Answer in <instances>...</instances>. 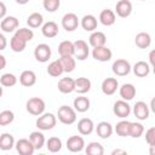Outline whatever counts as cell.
Wrapping results in <instances>:
<instances>
[{"label": "cell", "instance_id": "cell-24", "mask_svg": "<svg viewBox=\"0 0 155 155\" xmlns=\"http://www.w3.org/2000/svg\"><path fill=\"white\" fill-rule=\"evenodd\" d=\"M134 44L138 48H148L150 45H151V36L149 33H145V31H140L136 35L134 38Z\"/></svg>", "mask_w": 155, "mask_h": 155}, {"label": "cell", "instance_id": "cell-13", "mask_svg": "<svg viewBox=\"0 0 155 155\" xmlns=\"http://www.w3.org/2000/svg\"><path fill=\"white\" fill-rule=\"evenodd\" d=\"M111 56H113V52L107 46L93 47L92 50V57L98 62H108L111 59Z\"/></svg>", "mask_w": 155, "mask_h": 155}, {"label": "cell", "instance_id": "cell-48", "mask_svg": "<svg viewBox=\"0 0 155 155\" xmlns=\"http://www.w3.org/2000/svg\"><path fill=\"white\" fill-rule=\"evenodd\" d=\"M149 108H150V110L155 114V97L154 98H151V101H150V105H149Z\"/></svg>", "mask_w": 155, "mask_h": 155}, {"label": "cell", "instance_id": "cell-51", "mask_svg": "<svg viewBox=\"0 0 155 155\" xmlns=\"http://www.w3.org/2000/svg\"><path fill=\"white\" fill-rule=\"evenodd\" d=\"M149 154L150 155H155V144L154 145H149Z\"/></svg>", "mask_w": 155, "mask_h": 155}, {"label": "cell", "instance_id": "cell-25", "mask_svg": "<svg viewBox=\"0 0 155 155\" xmlns=\"http://www.w3.org/2000/svg\"><path fill=\"white\" fill-rule=\"evenodd\" d=\"M119 93L121 99L125 101H132L136 96V87L132 84H124L121 85V87H119Z\"/></svg>", "mask_w": 155, "mask_h": 155}, {"label": "cell", "instance_id": "cell-15", "mask_svg": "<svg viewBox=\"0 0 155 155\" xmlns=\"http://www.w3.org/2000/svg\"><path fill=\"white\" fill-rule=\"evenodd\" d=\"M101 88L105 96H113L119 88V81L115 78H107L103 80Z\"/></svg>", "mask_w": 155, "mask_h": 155}, {"label": "cell", "instance_id": "cell-12", "mask_svg": "<svg viewBox=\"0 0 155 155\" xmlns=\"http://www.w3.org/2000/svg\"><path fill=\"white\" fill-rule=\"evenodd\" d=\"M149 113H150V108L149 105L143 102V101H138L136 102V104L133 105V114L134 116L140 120V121H144L149 117Z\"/></svg>", "mask_w": 155, "mask_h": 155}, {"label": "cell", "instance_id": "cell-45", "mask_svg": "<svg viewBox=\"0 0 155 155\" xmlns=\"http://www.w3.org/2000/svg\"><path fill=\"white\" fill-rule=\"evenodd\" d=\"M148 58H149V63L151 64V67H155V48L149 52Z\"/></svg>", "mask_w": 155, "mask_h": 155}, {"label": "cell", "instance_id": "cell-37", "mask_svg": "<svg viewBox=\"0 0 155 155\" xmlns=\"http://www.w3.org/2000/svg\"><path fill=\"white\" fill-rule=\"evenodd\" d=\"M85 151L88 155H103L104 154V148L98 142H91L86 145Z\"/></svg>", "mask_w": 155, "mask_h": 155}, {"label": "cell", "instance_id": "cell-19", "mask_svg": "<svg viewBox=\"0 0 155 155\" xmlns=\"http://www.w3.org/2000/svg\"><path fill=\"white\" fill-rule=\"evenodd\" d=\"M80 24H81L84 30H86V31H94L97 29L98 21H97V18L93 15H85L81 18V21H80Z\"/></svg>", "mask_w": 155, "mask_h": 155}, {"label": "cell", "instance_id": "cell-28", "mask_svg": "<svg viewBox=\"0 0 155 155\" xmlns=\"http://www.w3.org/2000/svg\"><path fill=\"white\" fill-rule=\"evenodd\" d=\"M90 105H91V102L87 97H84V96H79L74 99L73 102V107L74 109L78 111V113H85L90 109Z\"/></svg>", "mask_w": 155, "mask_h": 155}, {"label": "cell", "instance_id": "cell-20", "mask_svg": "<svg viewBox=\"0 0 155 155\" xmlns=\"http://www.w3.org/2000/svg\"><path fill=\"white\" fill-rule=\"evenodd\" d=\"M88 42L92 47H99V46H105L107 42V36L103 31H98L94 30L92 31V34L88 38Z\"/></svg>", "mask_w": 155, "mask_h": 155}, {"label": "cell", "instance_id": "cell-36", "mask_svg": "<svg viewBox=\"0 0 155 155\" xmlns=\"http://www.w3.org/2000/svg\"><path fill=\"white\" fill-rule=\"evenodd\" d=\"M25 46H27V41L18 38L17 35H13L10 40V47L13 52H22L24 51Z\"/></svg>", "mask_w": 155, "mask_h": 155}, {"label": "cell", "instance_id": "cell-29", "mask_svg": "<svg viewBox=\"0 0 155 155\" xmlns=\"http://www.w3.org/2000/svg\"><path fill=\"white\" fill-rule=\"evenodd\" d=\"M13 147H16V142H15V138L11 133H2L1 137H0V149L6 151V150H11Z\"/></svg>", "mask_w": 155, "mask_h": 155}, {"label": "cell", "instance_id": "cell-43", "mask_svg": "<svg viewBox=\"0 0 155 155\" xmlns=\"http://www.w3.org/2000/svg\"><path fill=\"white\" fill-rule=\"evenodd\" d=\"M42 6L47 12H56L61 6V0H42Z\"/></svg>", "mask_w": 155, "mask_h": 155}, {"label": "cell", "instance_id": "cell-26", "mask_svg": "<svg viewBox=\"0 0 155 155\" xmlns=\"http://www.w3.org/2000/svg\"><path fill=\"white\" fill-rule=\"evenodd\" d=\"M132 70H133V74L138 78H145L149 75L150 73V67L147 62L144 61H138L133 67H132Z\"/></svg>", "mask_w": 155, "mask_h": 155}, {"label": "cell", "instance_id": "cell-7", "mask_svg": "<svg viewBox=\"0 0 155 155\" xmlns=\"http://www.w3.org/2000/svg\"><path fill=\"white\" fill-rule=\"evenodd\" d=\"M90 54V48L86 41L76 40L74 42V57L78 61H85Z\"/></svg>", "mask_w": 155, "mask_h": 155}, {"label": "cell", "instance_id": "cell-4", "mask_svg": "<svg viewBox=\"0 0 155 155\" xmlns=\"http://www.w3.org/2000/svg\"><path fill=\"white\" fill-rule=\"evenodd\" d=\"M131 69H132V67H131L130 62L124 58L116 59L111 65V70L116 76H126L130 74Z\"/></svg>", "mask_w": 155, "mask_h": 155}, {"label": "cell", "instance_id": "cell-6", "mask_svg": "<svg viewBox=\"0 0 155 155\" xmlns=\"http://www.w3.org/2000/svg\"><path fill=\"white\" fill-rule=\"evenodd\" d=\"M51 47L47 44H39L34 50V57L40 63H46L51 58Z\"/></svg>", "mask_w": 155, "mask_h": 155}, {"label": "cell", "instance_id": "cell-44", "mask_svg": "<svg viewBox=\"0 0 155 155\" xmlns=\"http://www.w3.org/2000/svg\"><path fill=\"white\" fill-rule=\"evenodd\" d=\"M145 142L148 143V145H154L155 144V126L147 130V132H145Z\"/></svg>", "mask_w": 155, "mask_h": 155}, {"label": "cell", "instance_id": "cell-10", "mask_svg": "<svg viewBox=\"0 0 155 155\" xmlns=\"http://www.w3.org/2000/svg\"><path fill=\"white\" fill-rule=\"evenodd\" d=\"M19 21L15 16H6L5 18L1 19L0 22V28L4 33H12L18 29Z\"/></svg>", "mask_w": 155, "mask_h": 155}, {"label": "cell", "instance_id": "cell-53", "mask_svg": "<svg viewBox=\"0 0 155 155\" xmlns=\"http://www.w3.org/2000/svg\"><path fill=\"white\" fill-rule=\"evenodd\" d=\"M153 73L155 74V67H153Z\"/></svg>", "mask_w": 155, "mask_h": 155}, {"label": "cell", "instance_id": "cell-1", "mask_svg": "<svg viewBox=\"0 0 155 155\" xmlns=\"http://www.w3.org/2000/svg\"><path fill=\"white\" fill-rule=\"evenodd\" d=\"M57 117L63 125H73L76 121V110L74 107L61 105L57 111Z\"/></svg>", "mask_w": 155, "mask_h": 155}, {"label": "cell", "instance_id": "cell-38", "mask_svg": "<svg viewBox=\"0 0 155 155\" xmlns=\"http://www.w3.org/2000/svg\"><path fill=\"white\" fill-rule=\"evenodd\" d=\"M46 148L50 153H58L62 149V140L58 137H50L46 140Z\"/></svg>", "mask_w": 155, "mask_h": 155}, {"label": "cell", "instance_id": "cell-14", "mask_svg": "<svg viewBox=\"0 0 155 155\" xmlns=\"http://www.w3.org/2000/svg\"><path fill=\"white\" fill-rule=\"evenodd\" d=\"M132 10H133V7H132V4L130 0H119L116 2L115 13L121 18H126V17L131 16Z\"/></svg>", "mask_w": 155, "mask_h": 155}, {"label": "cell", "instance_id": "cell-47", "mask_svg": "<svg viewBox=\"0 0 155 155\" xmlns=\"http://www.w3.org/2000/svg\"><path fill=\"white\" fill-rule=\"evenodd\" d=\"M0 42H1L0 50H5V47H6V38H5L4 34H0Z\"/></svg>", "mask_w": 155, "mask_h": 155}, {"label": "cell", "instance_id": "cell-11", "mask_svg": "<svg viewBox=\"0 0 155 155\" xmlns=\"http://www.w3.org/2000/svg\"><path fill=\"white\" fill-rule=\"evenodd\" d=\"M67 149L71 153H80L85 149V140L81 136H71L67 139Z\"/></svg>", "mask_w": 155, "mask_h": 155}, {"label": "cell", "instance_id": "cell-2", "mask_svg": "<svg viewBox=\"0 0 155 155\" xmlns=\"http://www.w3.org/2000/svg\"><path fill=\"white\" fill-rule=\"evenodd\" d=\"M45 108H46L45 101L42 98H39V97L29 98L27 101V104H25L27 111L29 114L34 115V116H40L41 114H44L45 113Z\"/></svg>", "mask_w": 155, "mask_h": 155}, {"label": "cell", "instance_id": "cell-30", "mask_svg": "<svg viewBox=\"0 0 155 155\" xmlns=\"http://www.w3.org/2000/svg\"><path fill=\"white\" fill-rule=\"evenodd\" d=\"M63 73H64V69H63V65H62L59 58L53 61V62H51L48 64V67H47V74L50 76H52V78H58Z\"/></svg>", "mask_w": 155, "mask_h": 155}, {"label": "cell", "instance_id": "cell-16", "mask_svg": "<svg viewBox=\"0 0 155 155\" xmlns=\"http://www.w3.org/2000/svg\"><path fill=\"white\" fill-rule=\"evenodd\" d=\"M58 91L63 94H69L75 91V80L73 78H62L57 84Z\"/></svg>", "mask_w": 155, "mask_h": 155}, {"label": "cell", "instance_id": "cell-32", "mask_svg": "<svg viewBox=\"0 0 155 155\" xmlns=\"http://www.w3.org/2000/svg\"><path fill=\"white\" fill-rule=\"evenodd\" d=\"M29 139L31 140V143L34 144V147H35L36 150H40V149L45 145V143H46L45 136H44V133L40 132V131H34V132H31V133L29 134Z\"/></svg>", "mask_w": 155, "mask_h": 155}, {"label": "cell", "instance_id": "cell-27", "mask_svg": "<svg viewBox=\"0 0 155 155\" xmlns=\"http://www.w3.org/2000/svg\"><path fill=\"white\" fill-rule=\"evenodd\" d=\"M91 80L87 78H78L75 79V91L79 94H85L91 90Z\"/></svg>", "mask_w": 155, "mask_h": 155}, {"label": "cell", "instance_id": "cell-33", "mask_svg": "<svg viewBox=\"0 0 155 155\" xmlns=\"http://www.w3.org/2000/svg\"><path fill=\"white\" fill-rule=\"evenodd\" d=\"M75 59L76 58L74 56H61L59 57V61L64 69V73H71L75 69V65H76Z\"/></svg>", "mask_w": 155, "mask_h": 155}, {"label": "cell", "instance_id": "cell-18", "mask_svg": "<svg viewBox=\"0 0 155 155\" xmlns=\"http://www.w3.org/2000/svg\"><path fill=\"white\" fill-rule=\"evenodd\" d=\"M113 131H114V128H113L110 122H107V121H101L96 126V133L102 139L109 138L113 134Z\"/></svg>", "mask_w": 155, "mask_h": 155}, {"label": "cell", "instance_id": "cell-41", "mask_svg": "<svg viewBox=\"0 0 155 155\" xmlns=\"http://www.w3.org/2000/svg\"><path fill=\"white\" fill-rule=\"evenodd\" d=\"M15 120V114L11 110H2L0 113V126H7Z\"/></svg>", "mask_w": 155, "mask_h": 155}, {"label": "cell", "instance_id": "cell-34", "mask_svg": "<svg viewBox=\"0 0 155 155\" xmlns=\"http://www.w3.org/2000/svg\"><path fill=\"white\" fill-rule=\"evenodd\" d=\"M59 56H74V42L64 40L58 45Z\"/></svg>", "mask_w": 155, "mask_h": 155}, {"label": "cell", "instance_id": "cell-21", "mask_svg": "<svg viewBox=\"0 0 155 155\" xmlns=\"http://www.w3.org/2000/svg\"><path fill=\"white\" fill-rule=\"evenodd\" d=\"M36 82V74L33 70H24L19 75V84L24 87H30Z\"/></svg>", "mask_w": 155, "mask_h": 155}, {"label": "cell", "instance_id": "cell-22", "mask_svg": "<svg viewBox=\"0 0 155 155\" xmlns=\"http://www.w3.org/2000/svg\"><path fill=\"white\" fill-rule=\"evenodd\" d=\"M116 21V15L113 10L105 8L99 13V22L104 25V27H110L115 23Z\"/></svg>", "mask_w": 155, "mask_h": 155}, {"label": "cell", "instance_id": "cell-49", "mask_svg": "<svg viewBox=\"0 0 155 155\" xmlns=\"http://www.w3.org/2000/svg\"><path fill=\"white\" fill-rule=\"evenodd\" d=\"M0 61H1V65H0V69H4L5 65H6V59H5V56H0Z\"/></svg>", "mask_w": 155, "mask_h": 155}, {"label": "cell", "instance_id": "cell-42", "mask_svg": "<svg viewBox=\"0 0 155 155\" xmlns=\"http://www.w3.org/2000/svg\"><path fill=\"white\" fill-rule=\"evenodd\" d=\"M15 35H17L18 38H21V39H23V40H25V41L28 42V41L33 40V38H34V31H33L31 29H29V28H19V29L16 30Z\"/></svg>", "mask_w": 155, "mask_h": 155}, {"label": "cell", "instance_id": "cell-3", "mask_svg": "<svg viewBox=\"0 0 155 155\" xmlns=\"http://www.w3.org/2000/svg\"><path fill=\"white\" fill-rule=\"evenodd\" d=\"M57 124V116H54L52 113H44L36 119V127L40 131H50L52 130Z\"/></svg>", "mask_w": 155, "mask_h": 155}, {"label": "cell", "instance_id": "cell-39", "mask_svg": "<svg viewBox=\"0 0 155 155\" xmlns=\"http://www.w3.org/2000/svg\"><path fill=\"white\" fill-rule=\"evenodd\" d=\"M0 84L4 87H12L17 84V76L12 73H5L0 76Z\"/></svg>", "mask_w": 155, "mask_h": 155}, {"label": "cell", "instance_id": "cell-8", "mask_svg": "<svg viewBox=\"0 0 155 155\" xmlns=\"http://www.w3.org/2000/svg\"><path fill=\"white\" fill-rule=\"evenodd\" d=\"M16 150L19 155H33L36 149L30 139L21 138L16 142Z\"/></svg>", "mask_w": 155, "mask_h": 155}, {"label": "cell", "instance_id": "cell-5", "mask_svg": "<svg viewBox=\"0 0 155 155\" xmlns=\"http://www.w3.org/2000/svg\"><path fill=\"white\" fill-rule=\"evenodd\" d=\"M113 113L120 119H126L131 114V105L125 99L116 101L113 105Z\"/></svg>", "mask_w": 155, "mask_h": 155}, {"label": "cell", "instance_id": "cell-23", "mask_svg": "<svg viewBox=\"0 0 155 155\" xmlns=\"http://www.w3.org/2000/svg\"><path fill=\"white\" fill-rule=\"evenodd\" d=\"M58 30H59V29H58L57 23H54V22H52V21H48V22L44 23L42 27H41V33H42V35H44L45 38H48V39L57 36V35H58Z\"/></svg>", "mask_w": 155, "mask_h": 155}, {"label": "cell", "instance_id": "cell-50", "mask_svg": "<svg viewBox=\"0 0 155 155\" xmlns=\"http://www.w3.org/2000/svg\"><path fill=\"white\" fill-rule=\"evenodd\" d=\"M111 154H113V155H115V154H126V150H120V149H115V150H113V151H111Z\"/></svg>", "mask_w": 155, "mask_h": 155}, {"label": "cell", "instance_id": "cell-46", "mask_svg": "<svg viewBox=\"0 0 155 155\" xmlns=\"http://www.w3.org/2000/svg\"><path fill=\"white\" fill-rule=\"evenodd\" d=\"M0 6H1V11H0V18L2 19V18H5L6 16V6H5V2L4 1H1L0 2Z\"/></svg>", "mask_w": 155, "mask_h": 155}, {"label": "cell", "instance_id": "cell-40", "mask_svg": "<svg viewBox=\"0 0 155 155\" xmlns=\"http://www.w3.org/2000/svg\"><path fill=\"white\" fill-rule=\"evenodd\" d=\"M144 133V126L140 122H131L130 126V137L139 138Z\"/></svg>", "mask_w": 155, "mask_h": 155}, {"label": "cell", "instance_id": "cell-9", "mask_svg": "<svg viewBox=\"0 0 155 155\" xmlns=\"http://www.w3.org/2000/svg\"><path fill=\"white\" fill-rule=\"evenodd\" d=\"M79 24H80L79 18L73 12H68L62 17V27L67 31H74L75 29H78Z\"/></svg>", "mask_w": 155, "mask_h": 155}, {"label": "cell", "instance_id": "cell-54", "mask_svg": "<svg viewBox=\"0 0 155 155\" xmlns=\"http://www.w3.org/2000/svg\"><path fill=\"white\" fill-rule=\"evenodd\" d=\"M140 1H145V0H140Z\"/></svg>", "mask_w": 155, "mask_h": 155}, {"label": "cell", "instance_id": "cell-31", "mask_svg": "<svg viewBox=\"0 0 155 155\" xmlns=\"http://www.w3.org/2000/svg\"><path fill=\"white\" fill-rule=\"evenodd\" d=\"M27 24H28V27L31 28V29L42 27V24H44V17H42V15L39 13V12H33V13L29 15V17L27 18Z\"/></svg>", "mask_w": 155, "mask_h": 155}, {"label": "cell", "instance_id": "cell-52", "mask_svg": "<svg viewBox=\"0 0 155 155\" xmlns=\"http://www.w3.org/2000/svg\"><path fill=\"white\" fill-rule=\"evenodd\" d=\"M17 4H19V5H25V4H28L29 2V0H15Z\"/></svg>", "mask_w": 155, "mask_h": 155}, {"label": "cell", "instance_id": "cell-17", "mask_svg": "<svg viewBox=\"0 0 155 155\" xmlns=\"http://www.w3.org/2000/svg\"><path fill=\"white\" fill-rule=\"evenodd\" d=\"M78 131L82 136H88L94 131V124L88 117H82L78 121Z\"/></svg>", "mask_w": 155, "mask_h": 155}, {"label": "cell", "instance_id": "cell-35", "mask_svg": "<svg viewBox=\"0 0 155 155\" xmlns=\"http://www.w3.org/2000/svg\"><path fill=\"white\" fill-rule=\"evenodd\" d=\"M130 126H131V122L127 121V120H121L116 124L115 126V132L117 136L120 137H130Z\"/></svg>", "mask_w": 155, "mask_h": 155}]
</instances>
